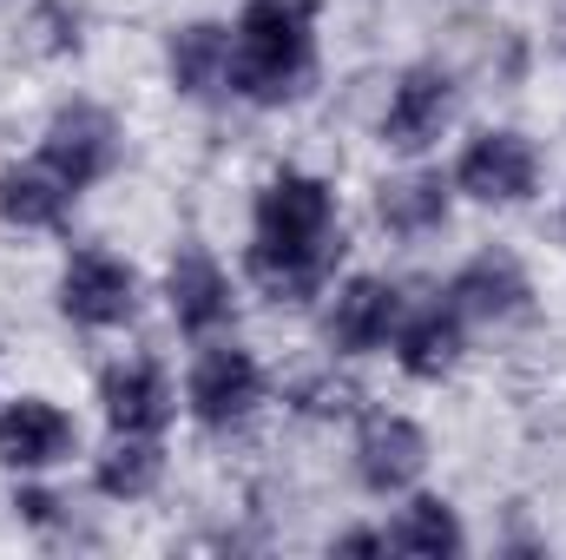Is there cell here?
<instances>
[{"instance_id": "cell-1", "label": "cell", "mask_w": 566, "mask_h": 560, "mask_svg": "<svg viewBox=\"0 0 566 560\" xmlns=\"http://www.w3.org/2000/svg\"><path fill=\"white\" fill-rule=\"evenodd\" d=\"M343 238H336V205L323 178L283 172L264 185L258 198V245H251V278L264 283L271 297L303 303L316 283L329 278Z\"/></svg>"}, {"instance_id": "cell-2", "label": "cell", "mask_w": 566, "mask_h": 560, "mask_svg": "<svg viewBox=\"0 0 566 560\" xmlns=\"http://www.w3.org/2000/svg\"><path fill=\"white\" fill-rule=\"evenodd\" d=\"M310 0H251L238 20V86L251 100H283L310 73Z\"/></svg>"}, {"instance_id": "cell-3", "label": "cell", "mask_w": 566, "mask_h": 560, "mask_svg": "<svg viewBox=\"0 0 566 560\" xmlns=\"http://www.w3.org/2000/svg\"><path fill=\"white\" fill-rule=\"evenodd\" d=\"M113 152H119V126H113L99 106H66V113L46 126V145H40V158H46L73 191H86V185L113 165Z\"/></svg>"}, {"instance_id": "cell-4", "label": "cell", "mask_w": 566, "mask_h": 560, "mask_svg": "<svg viewBox=\"0 0 566 560\" xmlns=\"http://www.w3.org/2000/svg\"><path fill=\"white\" fill-rule=\"evenodd\" d=\"M60 303H66L73 323L106 330V323H126V317H133L139 283H133V271H126L119 258H106V251H80V258L66 265V278H60Z\"/></svg>"}, {"instance_id": "cell-5", "label": "cell", "mask_w": 566, "mask_h": 560, "mask_svg": "<svg viewBox=\"0 0 566 560\" xmlns=\"http://www.w3.org/2000/svg\"><path fill=\"white\" fill-rule=\"evenodd\" d=\"M534 145L521 133H481V139L461 152V191H474L481 205H521L534 191Z\"/></svg>"}, {"instance_id": "cell-6", "label": "cell", "mask_w": 566, "mask_h": 560, "mask_svg": "<svg viewBox=\"0 0 566 560\" xmlns=\"http://www.w3.org/2000/svg\"><path fill=\"white\" fill-rule=\"evenodd\" d=\"M356 468H363V481H369L376 495L409 488V481L428 468L422 428H416V422H402V416H369V422H363V442H356Z\"/></svg>"}, {"instance_id": "cell-7", "label": "cell", "mask_w": 566, "mask_h": 560, "mask_svg": "<svg viewBox=\"0 0 566 560\" xmlns=\"http://www.w3.org/2000/svg\"><path fill=\"white\" fill-rule=\"evenodd\" d=\"M448 113H454V86H448V73H441V66H416V73H402V86H396V100H389L382 139L402 145V152H422L428 139H441Z\"/></svg>"}, {"instance_id": "cell-8", "label": "cell", "mask_w": 566, "mask_h": 560, "mask_svg": "<svg viewBox=\"0 0 566 560\" xmlns=\"http://www.w3.org/2000/svg\"><path fill=\"white\" fill-rule=\"evenodd\" d=\"M258 403V363L244 356V350H205L198 356V370H191V409L198 422H211V428H224V422H238L244 409Z\"/></svg>"}, {"instance_id": "cell-9", "label": "cell", "mask_w": 566, "mask_h": 560, "mask_svg": "<svg viewBox=\"0 0 566 560\" xmlns=\"http://www.w3.org/2000/svg\"><path fill=\"white\" fill-rule=\"evenodd\" d=\"M66 448H73V422L60 416L53 403H40V396H20L0 416V462L7 468H46Z\"/></svg>"}, {"instance_id": "cell-10", "label": "cell", "mask_w": 566, "mask_h": 560, "mask_svg": "<svg viewBox=\"0 0 566 560\" xmlns=\"http://www.w3.org/2000/svg\"><path fill=\"white\" fill-rule=\"evenodd\" d=\"M448 303H454V317H488V323H501V317H521V310H527V278H521L514 258L488 251V258H474V265L454 278Z\"/></svg>"}, {"instance_id": "cell-11", "label": "cell", "mask_w": 566, "mask_h": 560, "mask_svg": "<svg viewBox=\"0 0 566 560\" xmlns=\"http://www.w3.org/2000/svg\"><path fill=\"white\" fill-rule=\"evenodd\" d=\"M99 403H106V422H113L119 435H151L158 422L171 416V390H165V376H158L151 363H119V370H106Z\"/></svg>"}, {"instance_id": "cell-12", "label": "cell", "mask_w": 566, "mask_h": 560, "mask_svg": "<svg viewBox=\"0 0 566 560\" xmlns=\"http://www.w3.org/2000/svg\"><path fill=\"white\" fill-rule=\"evenodd\" d=\"M66 205H73V185H66L46 158L0 172V218H7V225L40 231V225H60V218H66Z\"/></svg>"}, {"instance_id": "cell-13", "label": "cell", "mask_w": 566, "mask_h": 560, "mask_svg": "<svg viewBox=\"0 0 566 560\" xmlns=\"http://www.w3.org/2000/svg\"><path fill=\"white\" fill-rule=\"evenodd\" d=\"M171 317H178V330H191V336H205L224 310H231V290H224V271L191 245V251H178V265H171Z\"/></svg>"}, {"instance_id": "cell-14", "label": "cell", "mask_w": 566, "mask_h": 560, "mask_svg": "<svg viewBox=\"0 0 566 560\" xmlns=\"http://www.w3.org/2000/svg\"><path fill=\"white\" fill-rule=\"evenodd\" d=\"M396 303H402V297H396L382 278H356L343 297H336L329 343H336V350H349V356H356V350H376V343L396 330Z\"/></svg>"}, {"instance_id": "cell-15", "label": "cell", "mask_w": 566, "mask_h": 560, "mask_svg": "<svg viewBox=\"0 0 566 560\" xmlns=\"http://www.w3.org/2000/svg\"><path fill=\"white\" fill-rule=\"evenodd\" d=\"M171 80L191 93V100H211L224 86H238V53L224 40V27H185L171 40Z\"/></svg>"}, {"instance_id": "cell-16", "label": "cell", "mask_w": 566, "mask_h": 560, "mask_svg": "<svg viewBox=\"0 0 566 560\" xmlns=\"http://www.w3.org/2000/svg\"><path fill=\"white\" fill-rule=\"evenodd\" d=\"M376 211H382V225H389V231H402V238L434 231V225L448 218V185H441L434 172L389 178V185H382V198H376Z\"/></svg>"}, {"instance_id": "cell-17", "label": "cell", "mask_w": 566, "mask_h": 560, "mask_svg": "<svg viewBox=\"0 0 566 560\" xmlns=\"http://www.w3.org/2000/svg\"><path fill=\"white\" fill-rule=\"evenodd\" d=\"M454 356H461V323H454V303L441 310H422L409 330H402V370L409 376H448L454 370Z\"/></svg>"}, {"instance_id": "cell-18", "label": "cell", "mask_w": 566, "mask_h": 560, "mask_svg": "<svg viewBox=\"0 0 566 560\" xmlns=\"http://www.w3.org/2000/svg\"><path fill=\"white\" fill-rule=\"evenodd\" d=\"M389 548L396 554H422V560H441V554H461V528H454V515H448V501H409L402 508V521H396V535H389Z\"/></svg>"}, {"instance_id": "cell-19", "label": "cell", "mask_w": 566, "mask_h": 560, "mask_svg": "<svg viewBox=\"0 0 566 560\" xmlns=\"http://www.w3.org/2000/svg\"><path fill=\"white\" fill-rule=\"evenodd\" d=\"M158 475H165V455H158L151 442H139V435H126V442L99 462V488H106V495H119V501L151 495V488H158Z\"/></svg>"}, {"instance_id": "cell-20", "label": "cell", "mask_w": 566, "mask_h": 560, "mask_svg": "<svg viewBox=\"0 0 566 560\" xmlns=\"http://www.w3.org/2000/svg\"><path fill=\"white\" fill-rule=\"evenodd\" d=\"M376 548H389V541H376V535H343V554H376Z\"/></svg>"}]
</instances>
